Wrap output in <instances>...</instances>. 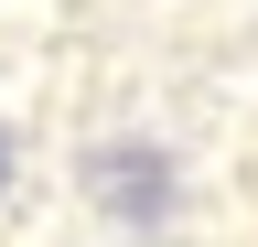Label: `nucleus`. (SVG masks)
I'll list each match as a JSON object with an SVG mask.
<instances>
[{
  "instance_id": "obj_1",
  "label": "nucleus",
  "mask_w": 258,
  "mask_h": 247,
  "mask_svg": "<svg viewBox=\"0 0 258 247\" xmlns=\"http://www.w3.org/2000/svg\"><path fill=\"white\" fill-rule=\"evenodd\" d=\"M0 183H11V129H0Z\"/></svg>"
}]
</instances>
